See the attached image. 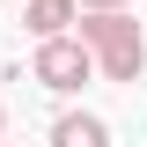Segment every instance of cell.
<instances>
[{"mask_svg": "<svg viewBox=\"0 0 147 147\" xmlns=\"http://www.w3.org/2000/svg\"><path fill=\"white\" fill-rule=\"evenodd\" d=\"M74 37L88 44L103 81H140L147 74V30L125 7H74Z\"/></svg>", "mask_w": 147, "mask_h": 147, "instance_id": "obj_1", "label": "cell"}, {"mask_svg": "<svg viewBox=\"0 0 147 147\" xmlns=\"http://www.w3.org/2000/svg\"><path fill=\"white\" fill-rule=\"evenodd\" d=\"M30 81L37 88H52V96H74L81 81H96V59H88V44L81 37H37V59H30Z\"/></svg>", "mask_w": 147, "mask_h": 147, "instance_id": "obj_2", "label": "cell"}, {"mask_svg": "<svg viewBox=\"0 0 147 147\" xmlns=\"http://www.w3.org/2000/svg\"><path fill=\"white\" fill-rule=\"evenodd\" d=\"M52 147H110V125L96 110H59L52 118Z\"/></svg>", "mask_w": 147, "mask_h": 147, "instance_id": "obj_3", "label": "cell"}, {"mask_svg": "<svg viewBox=\"0 0 147 147\" xmlns=\"http://www.w3.org/2000/svg\"><path fill=\"white\" fill-rule=\"evenodd\" d=\"M22 22H30V37H59V30H74V0H30Z\"/></svg>", "mask_w": 147, "mask_h": 147, "instance_id": "obj_4", "label": "cell"}, {"mask_svg": "<svg viewBox=\"0 0 147 147\" xmlns=\"http://www.w3.org/2000/svg\"><path fill=\"white\" fill-rule=\"evenodd\" d=\"M74 7H125V0H74Z\"/></svg>", "mask_w": 147, "mask_h": 147, "instance_id": "obj_5", "label": "cell"}, {"mask_svg": "<svg viewBox=\"0 0 147 147\" xmlns=\"http://www.w3.org/2000/svg\"><path fill=\"white\" fill-rule=\"evenodd\" d=\"M0 140H7V110H0Z\"/></svg>", "mask_w": 147, "mask_h": 147, "instance_id": "obj_6", "label": "cell"}, {"mask_svg": "<svg viewBox=\"0 0 147 147\" xmlns=\"http://www.w3.org/2000/svg\"><path fill=\"white\" fill-rule=\"evenodd\" d=\"M0 147H7V140H0Z\"/></svg>", "mask_w": 147, "mask_h": 147, "instance_id": "obj_7", "label": "cell"}]
</instances>
